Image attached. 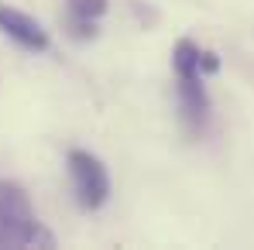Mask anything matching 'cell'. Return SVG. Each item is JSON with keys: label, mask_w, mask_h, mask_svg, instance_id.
Masks as SVG:
<instances>
[{"label": "cell", "mask_w": 254, "mask_h": 250, "mask_svg": "<svg viewBox=\"0 0 254 250\" xmlns=\"http://www.w3.org/2000/svg\"><path fill=\"white\" fill-rule=\"evenodd\" d=\"M220 72V55L203 48L192 38H179L172 48V76H175V103L179 124L189 137H203L213 120V100L206 79Z\"/></svg>", "instance_id": "obj_1"}, {"label": "cell", "mask_w": 254, "mask_h": 250, "mask_svg": "<svg viewBox=\"0 0 254 250\" xmlns=\"http://www.w3.org/2000/svg\"><path fill=\"white\" fill-rule=\"evenodd\" d=\"M31 247H55V237L38 219L35 202L24 192V185L0 178V250H31Z\"/></svg>", "instance_id": "obj_2"}, {"label": "cell", "mask_w": 254, "mask_h": 250, "mask_svg": "<svg viewBox=\"0 0 254 250\" xmlns=\"http://www.w3.org/2000/svg\"><path fill=\"white\" fill-rule=\"evenodd\" d=\"M110 10V0H65V24H69V35L89 42L96 38L100 31V21L107 17Z\"/></svg>", "instance_id": "obj_5"}, {"label": "cell", "mask_w": 254, "mask_h": 250, "mask_svg": "<svg viewBox=\"0 0 254 250\" xmlns=\"http://www.w3.org/2000/svg\"><path fill=\"white\" fill-rule=\"evenodd\" d=\"M65 171H69V182H72L76 206L83 212H100L110 202V171L93 151L72 148L65 154Z\"/></svg>", "instance_id": "obj_3"}, {"label": "cell", "mask_w": 254, "mask_h": 250, "mask_svg": "<svg viewBox=\"0 0 254 250\" xmlns=\"http://www.w3.org/2000/svg\"><path fill=\"white\" fill-rule=\"evenodd\" d=\"M0 35L28 55H45L52 48L48 28H42V21H35L31 14H24L10 3H0Z\"/></svg>", "instance_id": "obj_4"}]
</instances>
